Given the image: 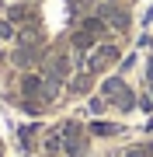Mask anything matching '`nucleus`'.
Returning <instances> with one entry per match:
<instances>
[{
  "instance_id": "nucleus-2",
  "label": "nucleus",
  "mask_w": 153,
  "mask_h": 157,
  "mask_svg": "<svg viewBox=\"0 0 153 157\" xmlns=\"http://www.w3.org/2000/svg\"><path fill=\"white\" fill-rule=\"evenodd\" d=\"M101 94H104L108 101H115V105H118L122 112H129V108L136 105L132 91L125 87V80H118V77H108V80H104V87H101Z\"/></svg>"
},
{
  "instance_id": "nucleus-5",
  "label": "nucleus",
  "mask_w": 153,
  "mask_h": 157,
  "mask_svg": "<svg viewBox=\"0 0 153 157\" xmlns=\"http://www.w3.org/2000/svg\"><path fill=\"white\" fill-rule=\"evenodd\" d=\"M91 133H97V136H108V133H115V126H111V122H94V126H91Z\"/></svg>"
},
{
  "instance_id": "nucleus-4",
  "label": "nucleus",
  "mask_w": 153,
  "mask_h": 157,
  "mask_svg": "<svg viewBox=\"0 0 153 157\" xmlns=\"http://www.w3.org/2000/svg\"><path fill=\"white\" fill-rule=\"evenodd\" d=\"M11 39H17V25L7 21V17H0V42H11Z\"/></svg>"
},
{
  "instance_id": "nucleus-3",
  "label": "nucleus",
  "mask_w": 153,
  "mask_h": 157,
  "mask_svg": "<svg viewBox=\"0 0 153 157\" xmlns=\"http://www.w3.org/2000/svg\"><path fill=\"white\" fill-rule=\"evenodd\" d=\"M42 77L49 80V84H66V77H70V59L63 56V52H56V56H49L46 63H42Z\"/></svg>"
},
{
  "instance_id": "nucleus-1",
  "label": "nucleus",
  "mask_w": 153,
  "mask_h": 157,
  "mask_svg": "<svg viewBox=\"0 0 153 157\" xmlns=\"http://www.w3.org/2000/svg\"><path fill=\"white\" fill-rule=\"evenodd\" d=\"M115 59H118V45H111V42H97L94 49L87 52L84 70H87V73H101L104 67H111Z\"/></svg>"
},
{
  "instance_id": "nucleus-6",
  "label": "nucleus",
  "mask_w": 153,
  "mask_h": 157,
  "mask_svg": "<svg viewBox=\"0 0 153 157\" xmlns=\"http://www.w3.org/2000/svg\"><path fill=\"white\" fill-rule=\"evenodd\" d=\"M0 59H4V52H0Z\"/></svg>"
}]
</instances>
